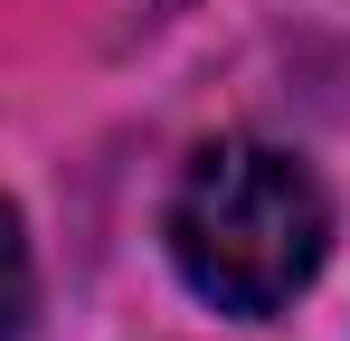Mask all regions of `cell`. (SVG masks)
I'll return each instance as SVG.
<instances>
[{"label": "cell", "instance_id": "cell-2", "mask_svg": "<svg viewBox=\"0 0 350 341\" xmlns=\"http://www.w3.org/2000/svg\"><path fill=\"white\" fill-rule=\"evenodd\" d=\"M29 313H38V266H29L19 209L0 199V341H19V332H29Z\"/></svg>", "mask_w": 350, "mask_h": 341}, {"label": "cell", "instance_id": "cell-1", "mask_svg": "<svg viewBox=\"0 0 350 341\" xmlns=\"http://www.w3.org/2000/svg\"><path fill=\"white\" fill-rule=\"evenodd\" d=\"M171 266L199 303L237 323H275L332 256V199L322 180L275 142H208L171 190Z\"/></svg>", "mask_w": 350, "mask_h": 341}]
</instances>
